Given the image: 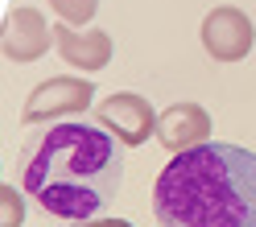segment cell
I'll use <instances>...</instances> for the list:
<instances>
[{"label": "cell", "instance_id": "7a4b0ae2", "mask_svg": "<svg viewBox=\"0 0 256 227\" xmlns=\"http://www.w3.org/2000/svg\"><path fill=\"white\" fill-rule=\"evenodd\" d=\"M162 227H256V153L223 140L190 144L157 178Z\"/></svg>", "mask_w": 256, "mask_h": 227}, {"label": "cell", "instance_id": "6da1fadb", "mask_svg": "<svg viewBox=\"0 0 256 227\" xmlns=\"http://www.w3.org/2000/svg\"><path fill=\"white\" fill-rule=\"evenodd\" d=\"M21 186L58 219H91L124 190V144L87 120L50 124L21 149Z\"/></svg>", "mask_w": 256, "mask_h": 227}, {"label": "cell", "instance_id": "3957f363", "mask_svg": "<svg viewBox=\"0 0 256 227\" xmlns=\"http://www.w3.org/2000/svg\"><path fill=\"white\" fill-rule=\"evenodd\" d=\"M100 116L104 120H116V128H120L124 140H145L149 128H153V112L140 104L136 95H116V100H108L100 108Z\"/></svg>", "mask_w": 256, "mask_h": 227}]
</instances>
